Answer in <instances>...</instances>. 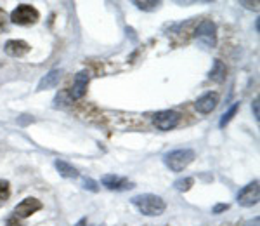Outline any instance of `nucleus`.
<instances>
[{
	"label": "nucleus",
	"instance_id": "nucleus-4",
	"mask_svg": "<svg viewBox=\"0 0 260 226\" xmlns=\"http://www.w3.org/2000/svg\"><path fill=\"white\" fill-rule=\"evenodd\" d=\"M180 122V113L174 111V110H163L158 111L153 115V124L156 129L160 131H170V129H175Z\"/></svg>",
	"mask_w": 260,
	"mask_h": 226
},
{
	"label": "nucleus",
	"instance_id": "nucleus-17",
	"mask_svg": "<svg viewBox=\"0 0 260 226\" xmlns=\"http://www.w3.org/2000/svg\"><path fill=\"white\" fill-rule=\"evenodd\" d=\"M11 193V188H9V183L4 181V179H0V202L2 200H7V196Z\"/></svg>",
	"mask_w": 260,
	"mask_h": 226
},
{
	"label": "nucleus",
	"instance_id": "nucleus-3",
	"mask_svg": "<svg viewBox=\"0 0 260 226\" xmlns=\"http://www.w3.org/2000/svg\"><path fill=\"white\" fill-rule=\"evenodd\" d=\"M40 18L39 11L30 4H21L11 12V21L16 24H33Z\"/></svg>",
	"mask_w": 260,
	"mask_h": 226
},
{
	"label": "nucleus",
	"instance_id": "nucleus-24",
	"mask_svg": "<svg viewBox=\"0 0 260 226\" xmlns=\"http://www.w3.org/2000/svg\"><path fill=\"white\" fill-rule=\"evenodd\" d=\"M75 226H87V219H80Z\"/></svg>",
	"mask_w": 260,
	"mask_h": 226
},
{
	"label": "nucleus",
	"instance_id": "nucleus-19",
	"mask_svg": "<svg viewBox=\"0 0 260 226\" xmlns=\"http://www.w3.org/2000/svg\"><path fill=\"white\" fill-rule=\"evenodd\" d=\"M83 188H85V190H90V191H98V183L85 178L83 179Z\"/></svg>",
	"mask_w": 260,
	"mask_h": 226
},
{
	"label": "nucleus",
	"instance_id": "nucleus-16",
	"mask_svg": "<svg viewBox=\"0 0 260 226\" xmlns=\"http://www.w3.org/2000/svg\"><path fill=\"white\" fill-rule=\"evenodd\" d=\"M238 108H240V103H234L233 106L229 108V111L228 113H224V115H222V119H220V127H224L225 124H229L231 122V119H233L234 115H236V111H238Z\"/></svg>",
	"mask_w": 260,
	"mask_h": 226
},
{
	"label": "nucleus",
	"instance_id": "nucleus-5",
	"mask_svg": "<svg viewBox=\"0 0 260 226\" xmlns=\"http://www.w3.org/2000/svg\"><path fill=\"white\" fill-rule=\"evenodd\" d=\"M194 37L201 42V44L207 45V47H215V44H217L215 24H213L210 19H203L198 24V28H196Z\"/></svg>",
	"mask_w": 260,
	"mask_h": 226
},
{
	"label": "nucleus",
	"instance_id": "nucleus-13",
	"mask_svg": "<svg viewBox=\"0 0 260 226\" xmlns=\"http://www.w3.org/2000/svg\"><path fill=\"white\" fill-rule=\"evenodd\" d=\"M225 75H228V68H225V65L220 60H215V63H213V66L210 70V73H208V78L213 80V82H224Z\"/></svg>",
	"mask_w": 260,
	"mask_h": 226
},
{
	"label": "nucleus",
	"instance_id": "nucleus-15",
	"mask_svg": "<svg viewBox=\"0 0 260 226\" xmlns=\"http://www.w3.org/2000/svg\"><path fill=\"white\" fill-rule=\"evenodd\" d=\"M192 185H194V179H192V178H180V179H177V181L174 183L175 190H179V191L191 190Z\"/></svg>",
	"mask_w": 260,
	"mask_h": 226
},
{
	"label": "nucleus",
	"instance_id": "nucleus-9",
	"mask_svg": "<svg viewBox=\"0 0 260 226\" xmlns=\"http://www.w3.org/2000/svg\"><path fill=\"white\" fill-rule=\"evenodd\" d=\"M42 209V202L37 199H33V196H28V199H24L23 202H19L18 206L14 209V214L16 217H28L31 214H35L37 211H40Z\"/></svg>",
	"mask_w": 260,
	"mask_h": 226
},
{
	"label": "nucleus",
	"instance_id": "nucleus-7",
	"mask_svg": "<svg viewBox=\"0 0 260 226\" xmlns=\"http://www.w3.org/2000/svg\"><path fill=\"white\" fill-rule=\"evenodd\" d=\"M89 80H90V73L87 70H82L80 73H77L75 77V82H73V87L70 91V98L71 99H80L85 96L87 93V86H89Z\"/></svg>",
	"mask_w": 260,
	"mask_h": 226
},
{
	"label": "nucleus",
	"instance_id": "nucleus-10",
	"mask_svg": "<svg viewBox=\"0 0 260 226\" xmlns=\"http://www.w3.org/2000/svg\"><path fill=\"white\" fill-rule=\"evenodd\" d=\"M217 104H219V94L207 93V94L201 96L198 101H196L194 106L200 113H212L217 108Z\"/></svg>",
	"mask_w": 260,
	"mask_h": 226
},
{
	"label": "nucleus",
	"instance_id": "nucleus-1",
	"mask_svg": "<svg viewBox=\"0 0 260 226\" xmlns=\"http://www.w3.org/2000/svg\"><path fill=\"white\" fill-rule=\"evenodd\" d=\"M132 206L144 216H161L165 212V202L161 196L153 193H142L132 199Z\"/></svg>",
	"mask_w": 260,
	"mask_h": 226
},
{
	"label": "nucleus",
	"instance_id": "nucleus-12",
	"mask_svg": "<svg viewBox=\"0 0 260 226\" xmlns=\"http://www.w3.org/2000/svg\"><path fill=\"white\" fill-rule=\"evenodd\" d=\"M61 77H62V72H61V70H52V72H49V73L45 75V77L39 82V87H37V91L52 89V87H56L57 83H59Z\"/></svg>",
	"mask_w": 260,
	"mask_h": 226
},
{
	"label": "nucleus",
	"instance_id": "nucleus-8",
	"mask_svg": "<svg viewBox=\"0 0 260 226\" xmlns=\"http://www.w3.org/2000/svg\"><path fill=\"white\" fill-rule=\"evenodd\" d=\"M101 183H103L108 190H115V191H123V190L134 188L132 181H128L127 178H121V176H115V174L103 176V178H101Z\"/></svg>",
	"mask_w": 260,
	"mask_h": 226
},
{
	"label": "nucleus",
	"instance_id": "nucleus-21",
	"mask_svg": "<svg viewBox=\"0 0 260 226\" xmlns=\"http://www.w3.org/2000/svg\"><path fill=\"white\" fill-rule=\"evenodd\" d=\"M258 223H260V219L258 217H255V219H251V221H246L245 226H258Z\"/></svg>",
	"mask_w": 260,
	"mask_h": 226
},
{
	"label": "nucleus",
	"instance_id": "nucleus-6",
	"mask_svg": "<svg viewBox=\"0 0 260 226\" xmlns=\"http://www.w3.org/2000/svg\"><path fill=\"white\" fill-rule=\"evenodd\" d=\"M258 195H260L258 181H253V183H250V185H246L240 193H238V204L243 207H251L258 202Z\"/></svg>",
	"mask_w": 260,
	"mask_h": 226
},
{
	"label": "nucleus",
	"instance_id": "nucleus-11",
	"mask_svg": "<svg viewBox=\"0 0 260 226\" xmlns=\"http://www.w3.org/2000/svg\"><path fill=\"white\" fill-rule=\"evenodd\" d=\"M4 49H6V52L9 54V56L21 58L30 52V44L24 40H9V42H6V47Z\"/></svg>",
	"mask_w": 260,
	"mask_h": 226
},
{
	"label": "nucleus",
	"instance_id": "nucleus-14",
	"mask_svg": "<svg viewBox=\"0 0 260 226\" xmlns=\"http://www.w3.org/2000/svg\"><path fill=\"white\" fill-rule=\"evenodd\" d=\"M54 167H56L57 173H59L62 178H77L78 176V171L75 169L73 165L68 164V162H64V160H59V158L54 162Z\"/></svg>",
	"mask_w": 260,
	"mask_h": 226
},
{
	"label": "nucleus",
	"instance_id": "nucleus-20",
	"mask_svg": "<svg viewBox=\"0 0 260 226\" xmlns=\"http://www.w3.org/2000/svg\"><path fill=\"white\" fill-rule=\"evenodd\" d=\"M228 209H229L228 204H219V206L213 207V214H219V212H222V211H228Z\"/></svg>",
	"mask_w": 260,
	"mask_h": 226
},
{
	"label": "nucleus",
	"instance_id": "nucleus-23",
	"mask_svg": "<svg viewBox=\"0 0 260 226\" xmlns=\"http://www.w3.org/2000/svg\"><path fill=\"white\" fill-rule=\"evenodd\" d=\"M253 110H255V119L258 120V101L253 103Z\"/></svg>",
	"mask_w": 260,
	"mask_h": 226
},
{
	"label": "nucleus",
	"instance_id": "nucleus-2",
	"mask_svg": "<svg viewBox=\"0 0 260 226\" xmlns=\"http://www.w3.org/2000/svg\"><path fill=\"white\" fill-rule=\"evenodd\" d=\"M196 153L189 148H180V150H174L169 155H165V165L169 167L174 173H180L184 171L187 165L194 160Z\"/></svg>",
	"mask_w": 260,
	"mask_h": 226
},
{
	"label": "nucleus",
	"instance_id": "nucleus-22",
	"mask_svg": "<svg viewBox=\"0 0 260 226\" xmlns=\"http://www.w3.org/2000/svg\"><path fill=\"white\" fill-rule=\"evenodd\" d=\"M6 23V12H4V9H0V24Z\"/></svg>",
	"mask_w": 260,
	"mask_h": 226
},
{
	"label": "nucleus",
	"instance_id": "nucleus-18",
	"mask_svg": "<svg viewBox=\"0 0 260 226\" xmlns=\"http://www.w3.org/2000/svg\"><path fill=\"white\" fill-rule=\"evenodd\" d=\"M136 6L144 11H154L158 6H160V2H136Z\"/></svg>",
	"mask_w": 260,
	"mask_h": 226
}]
</instances>
